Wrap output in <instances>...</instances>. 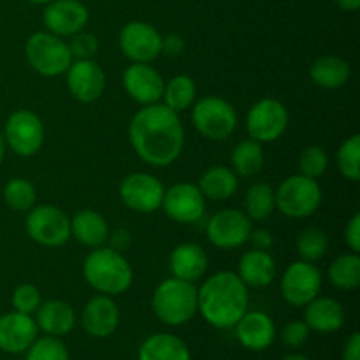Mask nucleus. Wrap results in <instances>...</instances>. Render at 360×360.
I'll use <instances>...</instances> for the list:
<instances>
[{
    "instance_id": "1",
    "label": "nucleus",
    "mask_w": 360,
    "mask_h": 360,
    "mask_svg": "<svg viewBox=\"0 0 360 360\" xmlns=\"http://www.w3.org/2000/svg\"><path fill=\"white\" fill-rule=\"evenodd\" d=\"M129 139L137 157L155 167L178 160L185 146V129L178 112L165 104H150L134 115Z\"/></svg>"
},
{
    "instance_id": "2",
    "label": "nucleus",
    "mask_w": 360,
    "mask_h": 360,
    "mask_svg": "<svg viewBox=\"0 0 360 360\" xmlns=\"http://www.w3.org/2000/svg\"><path fill=\"white\" fill-rule=\"evenodd\" d=\"M197 311L217 329H232L248 311V287L231 271L213 274L197 290Z\"/></svg>"
},
{
    "instance_id": "3",
    "label": "nucleus",
    "mask_w": 360,
    "mask_h": 360,
    "mask_svg": "<svg viewBox=\"0 0 360 360\" xmlns=\"http://www.w3.org/2000/svg\"><path fill=\"white\" fill-rule=\"evenodd\" d=\"M86 283L102 295H120L130 288L134 271L129 260L112 248H95L83 264Z\"/></svg>"
},
{
    "instance_id": "4",
    "label": "nucleus",
    "mask_w": 360,
    "mask_h": 360,
    "mask_svg": "<svg viewBox=\"0 0 360 360\" xmlns=\"http://www.w3.org/2000/svg\"><path fill=\"white\" fill-rule=\"evenodd\" d=\"M151 306L160 322L172 327L183 326L197 313V288L190 281L169 278L155 288Z\"/></svg>"
},
{
    "instance_id": "5",
    "label": "nucleus",
    "mask_w": 360,
    "mask_h": 360,
    "mask_svg": "<svg viewBox=\"0 0 360 360\" xmlns=\"http://www.w3.org/2000/svg\"><path fill=\"white\" fill-rule=\"evenodd\" d=\"M25 55L32 69L46 77L65 74L74 60L70 55L69 42L51 32H37L30 35L25 44Z\"/></svg>"
},
{
    "instance_id": "6",
    "label": "nucleus",
    "mask_w": 360,
    "mask_h": 360,
    "mask_svg": "<svg viewBox=\"0 0 360 360\" xmlns=\"http://www.w3.org/2000/svg\"><path fill=\"white\" fill-rule=\"evenodd\" d=\"M276 197V207L288 218L311 217L322 204V188L319 181L308 176L295 174L280 185Z\"/></svg>"
},
{
    "instance_id": "7",
    "label": "nucleus",
    "mask_w": 360,
    "mask_h": 360,
    "mask_svg": "<svg viewBox=\"0 0 360 360\" xmlns=\"http://www.w3.org/2000/svg\"><path fill=\"white\" fill-rule=\"evenodd\" d=\"M192 122L197 132L211 141H225L238 127V115L227 101L220 97H204L193 105Z\"/></svg>"
},
{
    "instance_id": "8",
    "label": "nucleus",
    "mask_w": 360,
    "mask_h": 360,
    "mask_svg": "<svg viewBox=\"0 0 360 360\" xmlns=\"http://www.w3.org/2000/svg\"><path fill=\"white\" fill-rule=\"evenodd\" d=\"M25 227L32 241L49 248L63 246L70 239V218L65 211L51 204L32 207Z\"/></svg>"
},
{
    "instance_id": "9",
    "label": "nucleus",
    "mask_w": 360,
    "mask_h": 360,
    "mask_svg": "<svg viewBox=\"0 0 360 360\" xmlns=\"http://www.w3.org/2000/svg\"><path fill=\"white\" fill-rule=\"evenodd\" d=\"M6 144L20 157H32L44 143L42 120L28 109H20L9 116L4 130Z\"/></svg>"
},
{
    "instance_id": "10",
    "label": "nucleus",
    "mask_w": 360,
    "mask_h": 360,
    "mask_svg": "<svg viewBox=\"0 0 360 360\" xmlns=\"http://www.w3.org/2000/svg\"><path fill=\"white\" fill-rule=\"evenodd\" d=\"M288 127V111L276 98H262L250 109L246 116V130L259 143H273L280 139Z\"/></svg>"
},
{
    "instance_id": "11",
    "label": "nucleus",
    "mask_w": 360,
    "mask_h": 360,
    "mask_svg": "<svg viewBox=\"0 0 360 360\" xmlns=\"http://www.w3.org/2000/svg\"><path fill=\"white\" fill-rule=\"evenodd\" d=\"M322 288V273L315 264L297 260L290 264L281 278V295L288 304L302 308L319 295Z\"/></svg>"
},
{
    "instance_id": "12",
    "label": "nucleus",
    "mask_w": 360,
    "mask_h": 360,
    "mask_svg": "<svg viewBox=\"0 0 360 360\" xmlns=\"http://www.w3.org/2000/svg\"><path fill=\"white\" fill-rule=\"evenodd\" d=\"M164 193V185L148 172H134L120 185V199L136 213L148 214L160 210Z\"/></svg>"
},
{
    "instance_id": "13",
    "label": "nucleus",
    "mask_w": 360,
    "mask_h": 360,
    "mask_svg": "<svg viewBox=\"0 0 360 360\" xmlns=\"http://www.w3.org/2000/svg\"><path fill=\"white\" fill-rule=\"evenodd\" d=\"M207 239L220 250H234L250 241L252 221L239 210H221L207 221Z\"/></svg>"
},
{
    "instance_id": "14",
    "label": "nucleus",
    "mask_w": 360,
    "mask_h": 360,
    "mask_svg": "<svg viewBox=\"0 0 360 360\" xmlns=\"http://www.w3.org/2000/svg\"><path fill=\"white\" fill-rule=\"evenodd\" d=\"M120 48L134 63H151L162 53V35L146 21H130L120 32Z\"/></svg>"
},
{
    "instance_id": "15",
    "label": "nucleus",
    "mask_w": 360,
    "mask_h": 360,
    "mask_svg": "<svg viewBox=\"0 0 360 360\" xmlns=\"http://www.w3.org/2000/svg\"><path fill=\"white\" fill-rule=\"evenodd\" d=\"M162 207L171 220L178 224H195L204 217L206 199L199 186L192 183H176L165 190Z\"/></svg>"
},
{
    "instance_id": "16",
    "label": "nucleus",
    "mask_w": 360,
    "mask_h": 360,
    "mask_svg": "<svg viewBox=\"0 0 360 360\" xmlns=\"http://www.w3.org/2000/svg\"><path fill=\"white\" fill-rule=\"evenodd\" d=\"M67 88L76 101L90 104L101 98L105 90V74L97 62L88 60H72L65 72Z\"/></svg>"
},
{
    "instance_id": "17",
    "label": "nucleus",
    "mask_w": 360,
    "mask_h": 360,
    "mask_svg": "<svg viewBox=\"0 0 360 360\" xmlns=\"http://www.w3.org/2000/svg\"><path fill=\"white\" fill-rule=\"evenodd\" d=\"M44 27L58 37H72L88 23V9L79 0H51L44 9Z\"/></svg>"
},
{
    "instance_id": "18",
    "label": "nucleus",
    "mask_w": 360,
    "mask_h": 360,
    "mask_svg": "<svg viewBox=\"0 0 360 360\" xmlns=\"http://www.w3.org/2000/svg\"><path fill=\"white\" fill-rule=\"evenodd\" d=\"M123 86L132 101L150 105L160 101L165 83L150 63H132L123 74Z\"/></svg>"
},
{
    "instance_id": "19",
    "label": "nucleus",
    "mask_w": 360,
    "mask_h": 360,
    "mask_svg": "<svg viewBox=\"0 0 360 360\" xmlns=\"http://www.w3.org/2000/svg\"><path fill=\"white\" fill-rule=\"evenodd\" d=\"M37 340V323L30 315L13 311L0 316V350L23 354Z\"/></svg>"
},
{
    "instance_id": "20",
    "label": "nucleus",
    "mask_w": 360,
    "mask_h": 360,
    "mask_svg": "<svg viewBox=\"0 0 360 360\" xmlns=\"http://www.w3.org/2000/svg\"><path fill=\"white\" fill-rule=\"evenodd\" d=\"M83 329L94 338H108L116 330L120 309L111 295H97L86 302L81 315Z\"/></svg>"
},
{
    "instance_id": "21",
    "label": "nucleus",
    "mask_w": 360,
    "mask_h": 360,
    "mask_svg": "<svg viewBox=\"0 0 360 360\" xmlns=\"http://www.w3.org/2000/svg\"><path fill=\"white\" fill-rule=\"evenodd\" d=\"M234 327L239 343L253 352H262L269 348L276 336L274 322L269 315L262 311H246Z\"/></svg>"
},
{
    "instance_id": "22",
    "label": "nucleus",
    "mask_w": 360,
    "mask_h": 360,
    "mask_svg": "<svg viewBox=\"0 0 360 360\" xmlns=\"http://www.w3.org/2000/svg\"><path fill=\"white\" fill-rule=\"evenodd\" d=\"M169 269L172 278L178 280L190 281V283L200 280L207 271L206 250L195 243H183L176 246L169 257Z\"/></svg>"
},
{
    "instance_id": "23",
    "label": "nucleus",
    "mask_w": 360,
    "mask_h": 360,
    "mask_svg": "<svg viewBox=\"0 0 360 360\" xmlns=\"http://www.w3.org/2000/svg\"><path fill=\"white\" fill-rule=\"evenodd\" d=\"M238 276L246 287L260 288L273 283L276 276V262L269 252L264 250H250L239 260Z\"/></svg>"
},
{
    "instance_id": "24",
    "label": "nucleus",
    "mask_w": 360,
    "mask_h": 360,
    "mask_svg": "<svg viewBox=\"0 0 360 360\" xmlns=\"http://www.w3.org/2000/svg\"><path fill=\"white\" fill-rule=\"evenodd\" d=\"M304 322L316 333H336L345 323V309L330 297H319L306 304Z\"/></svg>"
},
{
    "instance_id": "25",
    "label": "nucleus",
    "mask_w": 360,
    "mask_h": 360,
    "mask_svg": "<svg viewBox=\"0 0 360 360\" xmlns=\"http://www.w3.org/2000/svg\"><path fill=\"white\" fill-rule=\"evenodd\" d=\"M70 238L88 248H98L109 239L105 218L94 210H81L70 220Z\"/></svg>"
},
{
    "instance_id": "26",
    "label": "nucleus",
    "mask_w": 360,
    "mask_h": 360,
    "mask_svg": "<svg viewBox=\"0 0 360 360\" xmlns=\"http://www.w3.org/2000/svg\"><path fill=\"white\" fill-rule=\"evenodd\" d=\"M37 329L44 330L48 336H65L76 323V313L72 306L63 301H46L37 308Z\"/></svg>"
},
{
    "instance_id": "27",
    "label": "nucleus",
    "mask_w": 360,
    "mask_h": 360,
    "mask_svg": "<svg viewBox=\"0 0 360 360\" xmlns=\"http://www.w3.org/2000/svg\"><path fill=\"white\" fill-rule=\"evenodd\" d=\"M350 63L334 55L320 56L313 62L311 69H309V76H311L313 83L327 88V90H336V88L347 84V81L350 79Z\"/></svg>"
},
{
    "instance_id": "28",
    "label": "nucleus",
    "mask_w": 360,
    "mask_h": 360,
    "mask_svg": "<svg viewBox=\"0 0 360 360\" xmlns=\"http://www.w3.org/2000/svg\"><path fill=\"white\" fill-rule=\"evenodd\" d=\"M239 181L238 176L232 169L224 167V165H214L207 169L199 179V190L204 199L211 200H227L238 190Z\"/></svg>"
},
{
    "instance_id": "29",
    "label": "nucleus",
    "mask_w": 360,
    "mask_h": 360,
    "mask_svg": "<svg viewBox=\"0 0 360 360\" xmlns=\"http://www.w3.org/2000/svg\"><path fill=\"white\" fill-rule=\"evenodd\" d=\"M139 360H190V350L178 336L153 334L141 345Z\"/></svg>"
},
{
    "instance_id": "30",
    "label": "nucleus",
    "mask_w": 360,
    "mask_h": 360,
    "mask_svg": "<svg viewBox=\"0 0 360 360\" xmlns=\"http://www.w3.org/2000/svg\"><path fill=\"white\" fill-rule=\"evenodd\" d=\"M232 171L239 176H255L262 171L264 150L262 143L255 139H245L238 143L231 155Z\"/></svg>"
},
{
    "instance_id": "31",
    "label": "nucleus",
    "mask_w": 360,
    "mask_h": 360,
    "mask_svg": "<svg viewBox=\"0 0 360 360\" xmlns=\"http://www.w3.org/2000/svg\"><path fill=\"white\" fill-rule=\"evenodd\" d=\"M195 94L197 88L192 77L186 76V74H179V76H174L165 83L162 98L169 109H172L174 112H181L193 104Z\"/></svg>"
},
{
    "instance_id": "32",
    "label": "nucleus",
    "mask_w": 360,
    "mask_h": 360,
    "mask_svg": "<svg viewBox=\"0 0 360 360\" xmlns=\"http://www.w3.org/2000/svg\"><path fill=\"white\" fill-rule=\"evenodd\" d=\"M329 281L341 290H355L360 285V257L357 253L338 257L329 267Z\"/></svg>"
},
{
    "instance_id": "33",
    "label": "nucleus",
    "mask_w": 360,
    "mask_h": 360,
    "mask_svg": "<svg viewBox=\"0 0 360 360\" xmlns=\"http://www.w3.org/2000/svg\"><path fill=\"white\" fill-rule=\"evenodd\" d=\"M276 207L274 190L267 183H255L250 186L245 197V213L250 220H266Z\"/></svg>"
},
{
    "instance_id": "34",
    "label": "nucleus",
    "mask_w": 360,
    "mask_h": 360,
    "mask_svg": "<svg viewBox=\"0 0 360 360\" xmlns=\"http://www.w3.org/2000/svg\"><path fill=\"white\" fill-rule=\"evenodd\" d=\"M4 200L13 211H30L37 202V190L28 179L13 178L4 186Z\"/></svg>"
},
{
    "instance_id": "35",
    "label": "nucleus",
    "mask_w": 360,
    "mask_h": 360,
    "mask_svg": "<svg viewBox=\"0 0 360 360\" xmlns=\"http://www.w3.org/2000/svg\"><path fill=\"white\" fill-rule=\"evenodd\" d=\"M327 246H329L327 234L319 227L306 229L297 239V253L302 260H308V262L322 259L327 252Z\"/></svg>"
},
{
    "instance_id": "36",
    "label": "nucleus",
    "mask_w": 360,
    "mask_h": 360,
    "mask_svg": "<svg viewBox=\"0 0 360 360\" xmlns=\"http://www.w3.org/2000/svg\"><path fill=\"white\" fill-rule=\"evenodd\" d=\"M338 167L341 174L350 181H359L360 178V136L354 134L348 137L338 150Z\"/></svg>"
},
{
    "instance_id": "37",
    "label": "nucleus",
    "mask_w": 360,
    "mask_h": 360,
    "mask_svg": "<svg viewBox=\"0 0 360 360\" xmlns=\"http://www.w3.org/2000/svg\"><path fill=\"white\" fill-rule=\"evenodd\" d=\"M27 360H69V352L58 338L46 336L30 345Z\"/></svg>"
},
{
    "instance_id": "38",
    "label": "nucleus",
    "mask_w": 360,
    "mask_h": 360,
    "mask_svg": "<svg viewBox=\"0 0 360 360\" xmlns=\"http://www.w3.org/2000/svg\"><path fill=\"white\" fill-rule=\"evenodd\" d=\"M329 167V157L320 146H308L299 157V174L308 178H320Z\"/></svg>"
},
{
    "instance_id": "39",
    "label": "nucleus",
    "mask_w": 360,
    "mask_h": 360,
    "mask_svg": "<svg viewBox=\"0 0 360 360\" xmlns=\"http://www.w3.org/2000/svg\"><path fill=\"white\" fill-rule=\"evenodd\" d=\"M11 301H13L14 311L32 315V313L37 311L39 304H41V292L35 285L23 283L14 288Z\"/></svg>"
},
{
    "instance_id": "40",
    "label": "nucleus",
    "mask_w": 360,
    "mask_h": 360,
    "mask_svg": "<svg viewBox=\"0 0 360 360\" xmlns=\"http://www.w3.org/2000/svg\"><path fill=\"white\" fill-rule=\"evenodd\" d=\"M69 49L74 60H88L97 53L98 41L94 34L81 30L72 35V41L69 42Z\"/></svg>"
},
{
    "instance_id": "41",
    "label": "nucleus",
    "mask_w": 360,
    "mask_h": 360,
    "mask_svg": "<svg viewBox=\"0 0 360 360\" xmlns=\"http://www.w3.org/2000/svg\"><path fill=\"white\" fill-rule=\"evenodd\" d=\"M309 327L306 326V322L301 320H294V322H288L287 326L281 330V341H283L287 347H301L306 340H308Z\"/></svg>"
},
{
    "instance_id": "42",
    "label": "nucleus",
    "mask_w": 360,
    "mask_h": 360,
    "mask_svg": "<svg viewBox=\"0 0 360 360\" xmlns=\"http://www.w3.org/2000/svg\"><path fill=\"white\" fill-rule=\"evenodd\" d=\"M345 241L354 253L360 252V213H355L345 229Z\"/></svg>"
},
{
    "instance_id": "43",
    "label": "nucleus",
    "mask_w": 360,
    "mask_h": 360,
    "mask_svg": "<svg viewBox=\"0 0 360 360\" xmlns=\"http://www.w3.org/2000/svg\"><path fill=\"white\" fill-rule=\"evenodd\" d=\"M185 51V41H183L179 35H167V37H162V53L169 56H178Z\"/></svg>"
},
{
    "instance_id": "44",
    "label": "nucleus",
    "mask_w": 360,
    "mask_h": 360,
    "mask_svg": "<svg viewBox=\"0 0 360 360\" xmlns=\"http://www.w3.org/2000/svg\"><path fill=\"white\" fill-rule=\"evenodd\" d=\"M250 241L253 243V246H255L257 250H264V252L273 248L274 245L273 236H271V232L266 231V229H257V231H252V234H250Z\"/></svg>"
},
{
    "instance_id": "45",
    "label": "nucleus",
    "mask_w": 360,
    "mask_h": 360,
    "mask_svg": "<svg viewBox=\"0 0 360 360\" xmlns=\"http://www.w3.org/2000/svg\"><path fill=\"white\" fill-rule=\"evenodd\" d=\"M343 360H360V334L354 333L345 343Z\"/></svg>"
},
{
    "instance_id": "46",
    "label": "nucleus",
    "mask_w": 360,
    "mask_h": 360,
    "mask_svg": "<svg viewBox=\"0 0 360 360\" xmlns=\"http://www.w3.org/2000/svg\"><path fill=\"white\" fill-rule=\"evenodd\" d=\"M111 243H112V245H111L112 250H116V252H123V250L129 248V245H130L129 232H127V231L115 232V234H112V238H111Z\"/></svg>"
},
{
    "instance_id": "47",
    "label": "nucleus",
    "mask_w": 360,
    "mask_h": 360,
    "mask_svg": "<svg viewBox=\"0 0 360 360\" xmlns=\"http://www.w3.org/2000/svg\"><path fill=\"white\" fill-rule=\"evenodd\" d=\"M336 4L343 11H357L360 7V0H336Z\"/></svg>"
},
{
    "instance_id": "48",
    "label": "nucleus",
    "mask_w": 360,
    "mask_h": 360,
    "mask_svg": "<svg viewBox=\"0 0 360 360\" xmlns=\"http://www.w3.org/2000/svg\"><path fill=\"white\" fill-rule=\"evenodd\" d=\"M6 148H7L6 139H4V134L0 132V164H2L4 157H6Z\"/></svg>"
},
{
    "instance_id": "49",
    "label": "nucleus",
    "mask_w": 360,
    "mask_h": 360,
    "mask_svg": "<svg viewBox=\"0 0 360 360\" xmlns=\"http://www.w3.org/2000/svg\"><path fill=\"white\" fill-rule=\"evenodd\" d=\"M281 360H309L306 359L304 355H299V354H292V355H287V357H283Z\"/></svg>"
},
{
    "instance_id": "50",
    "label": "nucleus",
    "mask_w": 360,
    "mask_h": 360,
    "mask_svg": "<svg viewBox=\"0 0 360 360\" xmlns=\"http://www.w3.org/2000/svg\"><path fill=\"white\" fill-rule=\"evenodd\" d=\"M28 2H32V4H48V2H51V0H28Z\"/></svg>"
}]
</instances>
